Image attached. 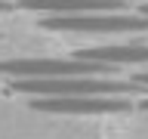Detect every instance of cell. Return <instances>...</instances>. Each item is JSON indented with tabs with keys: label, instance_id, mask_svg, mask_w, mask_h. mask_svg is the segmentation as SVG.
I'll return each mask as SVG.
<instances>
[{
	"label": "cell",
	"instance_id": "277c9868",
	"mask_svg": "<svg viewBox=\"0 0 148 139\" xmlns=\"http://www.w3.org/2000/svg\"><path fill=\"white\" fill-rule=\"evenodd\" d=\"M34 108L53 114H114L130 111V102L123 96H34Z\"/></svg>",
	"mask_w": 148,
	"mask_h": 139
},
{
	"label": "cell",
	"instance_id": "ba28073f",
	"mask_svg": "<svg viewBox=\"0 0 148 139\" xmlns=\"http://www.w3.org/2000/svg\"><path fill=\"white\" fill-rule=\"evenodd\" d=\"M139 108H142V111H148V99H142V102H139Z\"/></svg>",
	"mask_w": 148,
	"mask_h": 139
},
{
	"label": "cell",
	"instance_id": "52a82bcc",
	"mask_svg": "<svg viewBox=\"0 0 148 139\" xmlns=\"http://www.w3.org/2000/svg\"><path fill=\"white\" fill-rule=\"evenodd\" d=\"M136 81L142 83V87H148V71H142V74H136Z\"/></svg>",
	"mask_w": 148,
	"mask_h": 139
},
{
	"label": "cell",
	"instance_id": "8992f818",
	"mask_svg": "<svg viewBox=\"0 0 148 139\" xmlns=\"http://www.w3.org/2000/svg\"><path fill=\"white\" fill-rule=\"evenodd\" d=\"M77 59H86V62H108V65H136V62H145L148 65V46L145 43L90 46V50H80Z\"/></svg>",
	"mask_w": 148,
	"mask_h": 139
},
{
	"label": "cell",
	"instance_id": "3957f363",
	"mask_svg": "<svg viewBox=\"0 0 148 139\" xmlns=\"http://www.w3.org/2000/svg\"><path fill=\"white\" fill-rule=\"evenodd\" d=\"M117 65L86 59H6L0 62L3 77H71V74H108Z\"/></svg>",
	"mask_w": 148,
	"mask_h": 139
},
{
	"label": "cell",
	"instance_id": "7a4b0ae2",
	"mask_svg": "<svg viewBox=\"0 0 148 139\" xmlns=\"http://www.w3.org/2000/svg\"><path fill=\"white\" fill-rule=\"evenodd\" d=\"M40 25L49 31H74V34H139L148 31V16L133 12H77V16H46Z\"/></svg>",
	"mask_w": 148,
	"mask_h": 139
},
{
	"label": "cell",
	"instance_id": "5b68a950",
	"mask_svg": "<svg viewBox=\"0 0 148 139\" xmlns=\"http://www.w3.org/2000/svg\"><path fill=\"white\" fill-rule=\"evenodd\" d=\"M18 6L49 16H77V12H117L123 0H22Z\"/></svg>",
	"mask_w": 148,
	"mask_h": 139
},
{
	"label": "cell",
	"instance_id": "6da1fadb",
	"mask_svg": "<svg viewBox=\"0 0 148 139\" xmlns=\"http://www.w3.org/2000/svg\"><path fill=\"white\" fill-rule=\"evenodd\" d=\"M12 93L28 96H133L148 87L139 81H114L99 74H71V77H12Z\"/></svg>",
	"mask_w": 148,
	"mask_h": 139
},
{
	"label": "cell",
	"instance_id": "9c48e42d",
	"mask_svg": "<svg viewBox=\"0 0 148 139\" xmlns=\"http://www.w3.org/2000/svg\"><path fill=\"white\" fill-rule=\"evenodd\" d=\"M6 9H9V3H3V0H0V12H6Z\"/></svg>",
	"mask_w": 148,
	"mask_h": 139
},
{
	"label": "cell",
	"instance_id": "30bf717a",
	"mask_svg": "<svg viewBox=\"0 0 148 139\" xmlns=\"http://www.w3.org/2000/svg\"><path fill=\"white\" fill-rule=\"evenodd\" d=\"M139 12H142V16H148V3H145V6H142V9H139Z\"/></svg>",
	"mask_w": 148,
	"mask_h": 139
}]
</instances>
